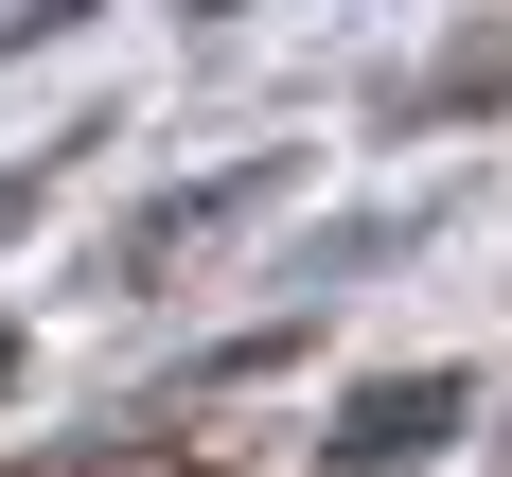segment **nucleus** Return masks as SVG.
<instances>
[{"instance_id": "f257e3e1", "label": "nucleus", "mask_w": 512, "mask_h": 477, "mask_svg": "<svg viewBox=\"0 0 512 477\" xmlns=\"http://www.w3.org/2000/svg\"><path fill=\"white\" fill-rule=\"evenodd\" d=\"M460 424V389H371V424H354V460H407V442H442Z\"/></svg>"}, {"instance_id": "f03ea898", "label": "nucleus", "mask_w": 512, "mask_h": 477, "mask_svg": "<svg viewBox=\"0 0 512 477\" xmlns=\"http://www.w3.org/2000/svg\"><path fill=\"white\" fill-rule=\"evenodd\" d=\"M18 212H36V177H0V230H18Z\"/></svg>"}]
</instances>
